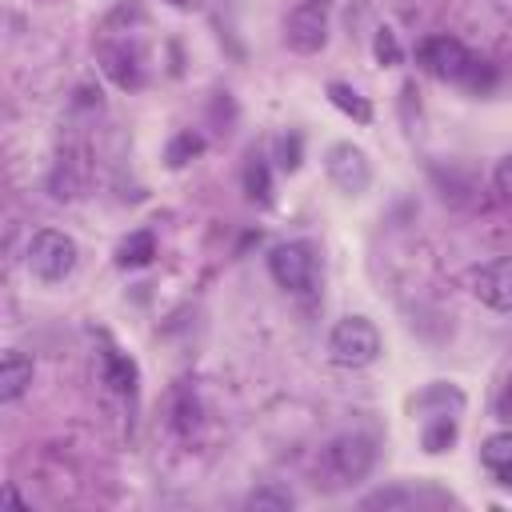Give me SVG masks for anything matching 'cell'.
Masks as SVG:
<instances>
[{
  "label": "cell",
  "mask_w": 512,
  "mask_h": 512,
  "mask_svg": "<svg viewBox=\"0 0 512 512\" xmlns=\"http://www.w3.org/2000/svg\"><path fill=\"white\" fill-rule=\"evenodd\" d=\"M492 180H496V192L504 196V200H512V152L496 164V172H492Z\"/></svg>",
  "instance_id": "obj_22"
},
{
  "label": "cell",
  "mask_w": 512,
  "mask_h": 512,
  "mask_svg": "<svg viewBox=\"0 0 512 512\" xmlns=\"http://www.w3.org/2000/svg\"><path fill=\"white\" fill-rule=\"evenodd\" d=\"M200 148H204V140H200L196 132H180V136L168 144V164H172V168H180V164H184V160H192Z\"/></svg>",
  "instance_id": "obj_18"
},
{
  "label": "cell",
  "mask_w": 512,
  "mask_h": 512,
  "mask_svg": "<svg viewBox=\"0 0 512 512\" xmlns=\"http://www.w3.org/2000/svg\"><path fill=\"white\" fill-rule=\"evenodd\" d=\"M4 504H12V508H20V512H28V504H24V500H20L12 488H4Z\"/></svg>",
  "instance_id": "obj_23"
},
{
  "label": "cell",
  "mask_w": 512,
  "mask_h": 512,
  "mask_svg": "<svg viewBox=\"0 0 512 512\" xmlns=\"http://www.w3.org/2000/svg\"><path fill=\"white\" fill-rule=\"evenodd\" d=\"M416 60L424 72H432L436 80H456L464 84V76L472 72L476 56L456 40V36H428L416 44Z\"/></svg>",
  "instance_id": "obj_5"
},
{
  "label": "cell",
  "mask_w": 512,
  "mask_h": 512,
  "mask_svg": "<svg viewBox=\"0 0 512 512\" xmlns=\"http://www.w3.org/2000/svg\"><path fill=\"white\" fill-rule=\"evenodd\" d=\"M372 48H376V60H380V64H400V56H404V52H400V40H396L392 28H380Z\"/></svg>",
  "instance_id": "obj_20"
},
{
  "label": "cell",
  "mask_w": 512,
  "mask_h": 512,
  "mask_svg": "<svg viewBox=\"0 0 512 512\" xmlns=\"http://www.w3.org/2000/svg\"><path fill=\"white\" fill-rule=\"evenodd\" d=\"M376 464V444L364 432H344L336 440H328V448L320 452V476L324 488H348L360 484Z\"/></svg>",
  "instance_id": "obj_1"
},
{
  "label": "cell",
  "mask_w": 512,
  "mask_h": 512,
  "mask_svg": "<svg viewBox=\"0 0 512 512\" xmlns=\"http://www.w3.org/2000/svg\"><path fill=\"white\" fill-rule=\"evenodd\" d=\"M480 460H484V468H488L496 480H504V476L512 472V432H492V436L480 444Z\"/></svg>",
  "instance_id": "obj_12"
},
{
  "label": "cell",
  "mask_w": 512,
  "mask_h": 512,
  "mask_svg": "<svg viewBox=\"0 0 512 512\" xmlns=\"http://www.w3.org/2000/svg\"><path fill=\"white\" fill-rule=\"evenodd\" d=\"M412 500H416L412 492H404V488H388V492H372V496H364L360 508H404V504H412Z\"/></svg>",
  "instance_id": "obj_19"
},
{
  "label": "cell",
  "mask_w": 512,
  "mask_h": 512,
  "mask_svg": "<svg viewBox=\"0 0 512 512\" xmlns=\"http://www.w3.org/2000/svg\"><path fill=\"white\" fill-rule=\"evenodd\" d=\"M252 512H292L296 508V496L288 492V488H280V484H260L256 492H248V500H244Z\"/></svg>",
  "instance_id": "obj_14"
},
{
  "label": "cell",
  "mask_w": 512,
  "mask_h": 512,
  "mask_svg": "<svg viewBox=\"0 0 512 512\" xmlns=\"http://www.w3.org/2000/svg\"><path fill=\"white\" fill-rule=\"evenodd\" d=\"M328 100H332V104H336L344 116H352L356 124H368V120H372V104H368V100H364V96H360L352 84L332 80V84H328Z\"/></svg>",
  "instance_id": "obj_13"
},
{
  "label": "cell",
  "mask_w": 512,
  "mask_h": 512,
  "mask_svg": "<svg viewBox=\"0 0 512 512\" xmlns=\"http://www.w3.org/2000/svg\"><path fill=\"white\" fill-rule=\"evenodd\" d=\"M456 440V416H432V420H424V428H420V444H424V452H444L448 444Z\"/></svg>",
  "instance_id": "obj_15"
},
{
  "label": "cell",
  "mask_w": 512,
  "mask_h": 512,
  "mask_svg": "<svg viewBox=\"0 0 512 512\" xmlns=\"http://www.w3.org/2000/svg\"><path fill=\"white\" fill-rule=\"evenodd\" d=\"M80 260V248L68 232H56V228H40L32 240H28V252H24V264L36 280L44 284H56L64 280Z\"/></svg>",
  "instance_id": "obj_3"
},
{
  "label": "cell",
  "mask_w": 512,
  "mask_h": 512,
  "mask_svg": "<svg viewBox=\"0 0 512 512\" xmlns=\"http://www.w3.org/2000/svg\"><path fill=\"white\" fill-rule=\"evenodd\" d=\"M284 40H288L292 52H304V56L308 52H320L324 40H328V16H324V8L320 4L292 8L288 20H284Z\"/></svg>",
  "instance_id": "obj_7"
},
{
  "label": "cell",
  "mask_w": 512,
  "mask_h": 512,
  "mask_svg": "<svg viewBox=\"0 0 512 512\" xmlns=\"http://www.w3.org/2000/svg\"><path fill=\"white\" fill-rule=\"evenodd\" d=\"M244 188H248V196L260 200V204L272 200V180H268V164H264V156H252V160H248V168H244Z\"/></svg>",
  "instance_id": "obj_17"
},
{
  "label": "cell",
  "mask_w": 512,
  "mask_h": 512,
  "mask_svg": "<svg viewBox=\"0 0 512 512\" xmlns=\"http://www.w3.org/2000/svg\"><path fill=\"white\" fill-rule=\"evenodd\" d=\"M324 168H328V180H332L344 196H360V192L372 184V164H368L364 148H356V144H348V140H340V144L328 148Z\"/></svg>",
  "instance_id": "obj_6"
},
{
  "label": "cell",
  "mask_w": 512,
  "mask_h": 512,
  "mask_svg": "<svg viewBox=\"0 0 512 512\" xmlns=\"http://www.w3.org/2000/svg\"><path fill=\"white\" fill-rule=\"evenodd\" d=\"M268 272L272 280L284 288V292H312L316 284V252L304 244V240H288V244H276L268 252Z\"/></svg>",
  "instance_id": "obj_4"
},
{
  "label": "cell",
  "mask_w": 512,
  "mask_h": 512,
  "mask_svg": "<svg viewBox=\"0 0 512 512\" xmlns=\"http://www.w3.org/2000/svg\"><path fill=\"white\" fill-rule=\"evenodd\" d=\"M280 168H288V172L300 168V132H288L280 140Z\"/></svg>",
  "instance_id": "obj_21"
},
{
  "label": "cell",
  "mask_w": 512,
  "mask_h": 512,
  "mask_svg": "<svg viewBox=\"0 0 512 512\" xmlns=\"http://www.w3.org/2000/svg\"><path fill=\"white\" fill-rule=\"evenodd\" d=\"M32 376H36V364H32V356H24V352H4V360H0V400L4 404H12V400H20L28 388H32Z\"/></svg>",
  "instance_id": "obj_9"
},
{
  "label": "cell",
  "mask_w": 512,
  "mask_h": 512,
  "mask_svg": "<svg viewBox=\"0 0 512 512\" xmlns=\"http://www.w3.org/2000/svg\"><path fill=\"white\" fill-rule=\"evenodd\" d=\"M176 4H180V8H188V4H196V0H176Z\"/></svg>",
  "instance_id": "obj_24"
},
{
  "label": "cell",
  "mask_w": 512,
  "mask_h": 512,
  "mask_svg": "<svg viewBox=\"0 0 512 512\" xmlns=\"http://www.w3.org/2000/svg\"><path fill=\"white\" fill-rule=\"evenodd\" d=\"M412 408L424 412V420H432V416H456L464 408V392L456 384H428L424 392L412 396Z\"/></svg>",
  "instance_id": "obj_10"
},
{
  "label": "cell",
  "mask_w": 512,
  "mask_h": 512,
  "mask_svg": "<svg viewBox=\"0 0 512 512\" xmlns=\"http://www.w3.org/2000/svg\"><path fill=\"white\" fill-rule=\"evenodd\" d=\"M328 356L340 368H368L380 356V332L368 316H344L328 332Z\"/></svg>",
  "instance_id": "obj_2"
},
{
  "label": "cell",
  "mask_w": 512,
  "mask_h": 512,
  "mask_svg": "<svg viewBox=\"0 0 512 512\" xmlns=\"http://www.w3.org/2000/svg\"><path fill=\"white\" fill-rule=\"evenodd\" d=\"M104 368H108V384H112L116 392H132V388H136V364H132L128 356H120L116 348L104 352Z\"/></svg>",
  "instance_id": "obj_16"
},
{
  "label": "cell",
  "mask_w": 512,
  "mask_h": 512,
  "mask_svg": "<svg viewBox=\"0 0 512 512\" xmlns=\"http://www.w3.org/2000/svg\"><path fill=\"white\" fill-rule=\"evenodd\" d=\"M152 256H156V236L148 228L124 236L120 248H116V264L120 268H144V264H152Z\"/></svg>",
  "instance_id": "obj_11"
},
{
  "label": "cell",
  "mask_w": 512,
  "mask_h": 512,
  "mask_svg": "<svg viewBox=\"0 0 512 512\" xmlns=\"http://www.w3.org/2000/svg\"><path fill=\"white\" fill-rule=\"evenodd\" d=\"M472 292L492 312H512V256H496L472 276Z\"/></svg>",
  "instance_id": "obj_8"
}]
</instances>
